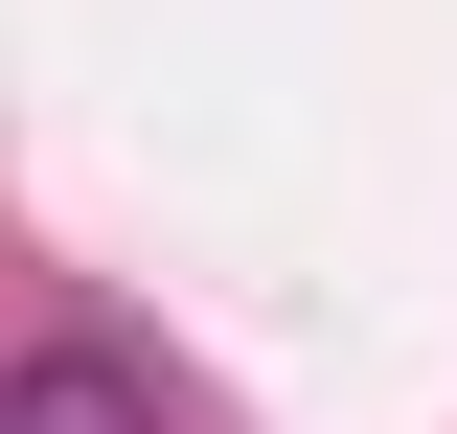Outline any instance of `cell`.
<instances>
[{
    "label": "cell",
    "instance_id": "6da1fadb",
    "mask_svg": "<svg viewBox=\"0 0 457 434\" xmlns=\"http://www.w3.org/2000/svg\"><path fill=\"white\" fill-rule=\"evenodd\" d=\"M0 434H183L161 366H114V343H23L0 366Z\"/></svg>",
    "mask_w": 457,
    "mask_h": 434
}]
</instances>
